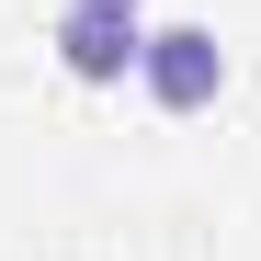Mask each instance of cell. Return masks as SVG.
<instances>
[{"instance_id":"obj_2","label":"cell","mask_w":261,"mask_h":261,"mask_svg":"<svg viewBox=\"0 0 261 261\" xmlns=\"http://www.w3.org/2000/svg\"><path fill=\"white\" fill-rule=\"evenodd\" d=\"M137 91H148L159 114H216V91H227V46H216V23H148Z\"/></svg>"},{"instance_id":"obj_1","label":"cell","mask_w":261,"mask_h":261,"mask_svg":"<svg viewBox=\"0 0 261 261\" xmlns=\"http://www.w3.org/2000/svg\"><path fill=\"white\" fill-rule=\"evenodd\" d=\"M46 46H57V68L80 80V91H125L137 57H148V12L137 0H68Z\"/></svg>"}]
</instances>
